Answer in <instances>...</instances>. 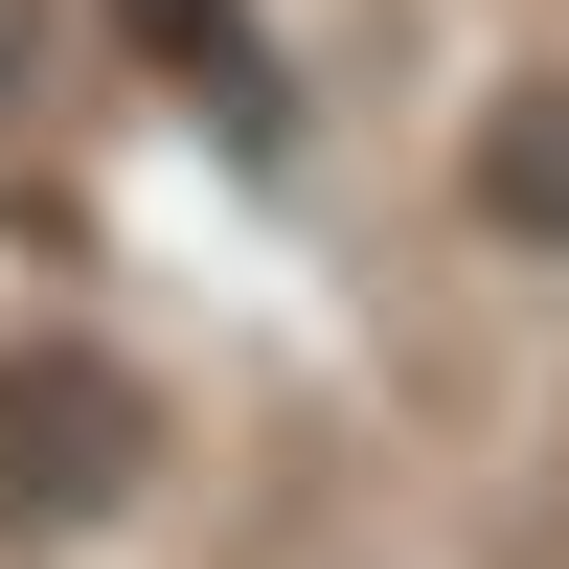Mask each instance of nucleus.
<instances>
[{
	"label": "nucleus",
	"instance_id": "obj_1",
	"mask_svg": "<svg viewBox=\"0 0 569 569\" xmlns=\"http://www.w3.org/2000/svg\"><path fill=\"white\" fill-rule=\"evenodd\" d=\"M160 479V388L114 342H0V547H91Z\"/></svg>",
	"mask_w": 569,
	"mask_h": 569
},
{
	"label": "nucleus",
	"instance_id": "obj_2",
	"mask_svg": "<svg viewBox=\"0 0 569 569\" xmlns=\"http://www.w3.org/2000/svg\"><path fill=\"white\" fill-rule=\"evenodd\" d=\"M479 228H501V251H569V69L479 114Z\"/></svg>",
	"mask_w": 569,
	"mask_h": 569
},
{
	"label": "nucleus",
	"instance_id": "obj_3",
	"mask_svg": "<svg viewBox=\"0 0 569 569\" xmlns=\"http://www.w3.org/2000/svg\"><path fill=\"white\" fill-rule=\"evenodd\" d=\"M114 23H137V46H182L206 91H251V23H228V0H114Z\"/></svg>",
	"mask_w": 569,
	"mask_h": 569
},
{
	"label": "nucleus",
	"instance_id": "obj_4",
	"mask_svg": "<svg viewBox=\"0 0 569 569\" xmlns=\"http://www.w3.org/2000/svg\"><path fill=\"white\" fill-rule=\"evenodd\" d=\"M23 69H46V0H0V114H23Z\"/></svg>",
	"mask_w": 569,
	"mask_h": 569
}]
</instances>
